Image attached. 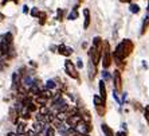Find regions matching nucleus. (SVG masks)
I'll list each match as a JSON object with an SVG mask.
<instances>
[{
	"label": "nucleus",
	"instance_id": "obj_1",
	"mask_svg": "<svg viewBox=\"0 0 149 136\" xmlns=\"http://www.w3.org/2000/svg\"><path fill=\"white\" fill-rule=\"evenodd\" d=\"M133 50H134V43L130 39H122L121 42L118 43L114 53H113V58H114L116 63H117L118 66L122 65L124 60H126L132 54Z\"/></svg>",
	"mask_w": 149,
	"mask_h": 136
},
{
	"label": "nucleus",
	"instance_id": "obj_2",
	"mask_svg": "<svg viewBox=\"0 0 149 136\" xmlns=\"http://www.w3.org/2000/svg\"><path fill=\"white\" fill-rule=\"evenodd\" d=\"M102 51H104V41L100 36H95L93 39V46L89 50V58L90 62H93L95 66L98 65L101 60H102Z\"/></svg>",
	"mask_w": 149,
	"mask_h": 136
},
{
	"label": "nucleus",
	"instance_id": "obj_3",
	"mask_svg": "<svg viewBox=\"0 0 149 136\" xmlns=\"http://www.w3.org/2000/svg\"><path fill=\"white\" fill-rule=\"evenodd\" d=\"M111 65V51L109 42L104 41V51H102V66L104 69H108Z\"/></svg>",
	"mask_w": 149,
	"mask_h": 136
},
{
	"label": "nucleus",
	"instance_id": "obj_4",
	"mask_svg": "<svg viewBox=\"0 0 149 136\" xmlns=\"http://www.w3.org/2000/svg\"><path fill=\"white\" fill-rule=\"evenodd\" d=\"M65 70H66L67 76H70L71 78L74 80H79V74H78V70H77L75 65L70 60H66L65 61Z\"/></svg>",
	"mask_w": 149,
	"mask_h": 136
},
{
	"label": "nucleus",
	"instance_id": "obj_5",
	"mask_svg": "<svg viewBox=\"0 0 149 136\" xmlns=\"http://www.w3.org/2000/svg\"><path fill=\"white\" fill-rule=\"evenodd\" d=\"M74 129H75V132L78 133V135H89V132L91 131V127H90L89 123H86L85 120H82V121H81Z\"/></svg>",
	"mask_w": 149,
	"mask_h": 136
},
{
	"label": "nucleus",
	"instance_id": "obj_6",
	"mask_svg": "<svg viewBox=\"0 0 149 136\" xmlns=\"http://www.w3.org/2000/svg\"><path fill=\"white\" fill-rule=\"evenodd\" d=\"M93 101H94V105H95V109H97L98 115L104 116L105 115V101L100 97V96H97V94L93 97Z\"/></svg>",
	"mask_w": 149,
	"mask_h": 136
},
{
	"label": "nucleus",
	"instance_id": "obj_7",
	"mask_svg": "<svg viewBox=\"0 0 149 136\" xmlns=\"http://www.w3.org/2000/svg\"><path fill=\"white\" fill-rule=\"evenodd\" d=\"M113 81H114V90L116 92H121V89H122V77H121V72H120V70H116L114 72Z\"/></svg>",
	"mask_w": 149,
	"mask_h": 136
},
{
	"label": "nucleus",
	"instance_id": "obj_8",
	"mask_svg": "<svg viewBox=\"0 0 149 136\" xmlns=\"http://www.w3.org/2000/svg\"><path fill=\"white\" fill-rule=\"evenodd\" d=\"M82 120H83V117L79 115V113H78V115H71V116H69V119L66 120V123L69 124L70 127H71V128H75V127L78 125V124H79Z\"/></svg>",
	"mask_w": 149,
	"mask_h": 136
},
{
	"label": "nucleus",
	"instance_id": "obj_9",
	"mask_svg": "<svg viewBox=\"0 0 149 136\" xmlns=\"http://www.w3.org/2000/svg\"><path fill=\"white\" fill-rule=\"evenodd\" d=\"M58 53L61 54V55L70 57L74 53V50L71 49V47H67V46H65V45H59L58 46Z\"/></svg>",
	"mask_w": 149,
	"mask_h": 136
},
{
	"label": "nucleus",
	"instance_id": "obj_10",
	"mask_svg": "<svg viewBox=\"0 0 149 136\" xmlns=\"http://www.w3.org/2000/svg\"><path fill=\"white\" fill-rule=\"evenodd\" d=\"M19 86H20V73L15 72L12 74V88L14 89H19Z\"/></svg>",
	"mask_w": 149,
	"mask_h": 136
},
{
	"label": "nucleus",
	"instance_id": "obj_11",
	"mask_svg": "<svg viewBox=\"0 0 149 136\" xmlns=\"http://www.w3.org/2000/svg\"><path fill=\"white\" fill-rule=\"evenodd\" d=\"M83 16H85L83 28H85V30H87V28H89V26H90V11H89V8H85V10H83Z\"/></svg>",
	"mask_w": 149,
	"mask_h": 136
},
{
	"label": "nucleus",
	"instance_id": "obj_12",
	"mask_svg": "<svg viewBox=\"0 0 149 136\" xmlns=\"http://www.w3.org/2000/svg\"><path fill=\"white\" fill-rule=\"evenodd\" d=\"M98 86H100V97L102 98L105 102H106V86H105V81L101 80Z\"/></svg>",
	"mask_w": 149,
	"mask_h": 136
},
{
	"label": "nucleus",
	"instance_id": "obj_13",
	"mask_svg": "<svg viewBox=\"0 0 149 136\" xmlns=\"http://www.w3.org/2000/svg\"><path fill=\"white\" fill-rule=\"evenodd\" d=\"M1 41L4 43H7L8 46H12V42H14V35L11 34V32H7V34H4L1 36Z\"/></svg>",
	"mask_w": 149,
	"mask_h": 136
},
{
	"label": "nucleus",
	"instance_id": "obj_14",
	"mask_svg": "<svg viewBox=\"0 0 149 136\" xmlns=\"http://www.w3.org/2000/svg\"><path fill=\"white\" fill-rule=\"evenodd\" d=\"M28 92H30L31 94H35V96H36V94H39V96H40L42 92H40V88H39V82H38V81H35V84L32 85L30 89H28Z\"/></svg>",
	"mask_w": 149,
	"mask_h": 136
},
{
	"label": "nucleus",
	"instance_id": "obj_15",
	"mask_svg": "<svg viewBox=\"0 0 149 136\" xmlns=\"http://www.w3.org/2000/svg\"><path fill=\"white\" fill-rule=\"evenodd\" d=\"M45 124H46V123H43V121H36L34 125H32V127H34V131H35V132H39V133L43 132V131L46 129L45 128Z\"/></svg>",
	"mask_w": 149,
	"mask_h": 136
},
{
	"label": "nucleus",
	"instance_id": "obj_16",
	"mask_svg": "<svg viewBox=\"0 0 149 136\" xmlns=\"http://www.w3.org/2000/svg\"><path fill=\"white\" fill-rule=\"evenodd\" d=\"M149 27V12L145 15V18H144V22H142V28H141V35H144L146 32V30H148Z\"/></svg>",
	"mask_w": 149,
	"mask_h": 136
},
{
	"label": "nucleus",
	"instance_id": "obj_17",
	"mask_svg": "<svg viewBox=\"0 0 149 136\" xmlns=\"http://www.w3.org/2000/svg\"><path fill=\"white\" fill-rule=\"evenodd\" d=\"M78 16H79V12H78V6H75V7L71 10V12H70L69 15V20H75V19H78Z\"/></svg>",
	"mask_w": 149,
	"mask_h": 136
},
{
	"label": "nucleus",
	"instance_id": "obj_18",
	"mask_svg": "<svg viewBox=\"0 0 149 136\" xmlns=\"http://www.w3.org/2000/svg\"><path fill=\"white\" fill-rule=\"evenodd\" d=\"M95 73H97L95 65L93 62H90V65H89V77H90V80H93L94 77H95Z\"/></svg>",
	"mask_w": 149,
	"mask_h": 136
},
{
	"label": "nucleus",
	"instance_id": "obj_19",
	"mask_svg": "<svg viewBox=\"0 0 149 136\" xmlns=\"http://www.w3.org/2000/svg\"><path fill=\"white\" fill-rule=\"evenodd\" d=\"M46 20H47V12L40 11V14H39V25L45 26L46 25Z\"/></svg>",
	"mask_w": 149,
	"mask_h": 136
},
{
	"label": "nucleus",
	"instance_id": "obj_20",
	"mask_svg": "<svg viewBox=\"0 0 149 136\" xmlns=\"http://www.w3.org/2000/svg\"><path fill=\"white\" fill-rule=\"evenodd\" d=\"M17 135H26L27 133V129H26V124L24 123H20L17 124Z\"/></svg>",
	"mask_w": 149,
	"mask_h": 136
},
{
	"label": "nucleus",
	"instance_id": "obj_21",
	"mask_svg": "<svg viewBox=\"0 0 149 136\" xmlns=\"http://www.w3.org/2000/svg\"><path fill=\"white\" fill-rule=\"evenodd\" d=\"M47 101H49V98H46V97H42V96L36 97V104H39V107H46Z\"/></svg>",
	"mask_w": 149,
	"mask_h": 136
},
{
	"label": "nucleus",
	"instance_id": "obj_22",
	"mask_svg": "<svg viewBox=\"0 0 149 136\" xmlns=\"http://www.w3.org/2000/svg\"><path fill=\"white\" fill-rule=\"evenodd\" d=\"M101 127H102V131H104V133H105V135H106V136H114V133H113V131H111V129L109 128V127L106 125V124H102V125H101Z\"/></svg>",
	"mask_w": 149,
	"mask_h": 136
},
{
	"label": "nucleus",
	"instance_id": "obj_23",
	"mask_svg": "<svg viewBox=\"0 0 149 136\" xmlns=\"http://www.w3.org/2000/svg\"><path fill=\"white\" fill-rule=\"evenodd\" d=\"M129 10H130L132 14H139L140 12V7L137 6V4H134V3H132L130 6H129Z\"/></svg>",
	"mask_w": 149,
	"mask_h": 136
},
{
	"label": "nucleus",
	"instance_id": "obj_24",
	"mask_svg": "<svg viewBox=\"0 0 149 136\" xmlns=\"http://www.w3.org/2000/svg\"><path fill=\"white\" fill-rule=\"evenodd\" d=\"M46 136H55V129L54 127H46Z\"/></svg>",
	"mask_w": 149,
	"mask_h": 136
},
{
	"label": "nucleus",
	"instance_id": "obj_25",
	"mask_svg": "<svg viewBox=\"0 0 149 136\" xmlns=\"http://www.w3.org/2000/svg\"><path fill=\"white\" fill-rule=\"evenodd\" d=\"M63 14H65V11L58 8V11H56V20H63Z\"/></svg>",
	"mask_w": 149,
	"mask_h": 136
},
{
	"label": "nucleus",
	"instance_id": "obj_26",
	"mask_svg": "<svg viewBox=\"0 0 149 136\" xmlns=\"http://www.w3.org/2000/svg\"><path fill=\"white\" fill-rule=\"evenodd\" d=\"M31 16H34V18H39V14H40V11H39V8H36V7H34L31 10Z\"/></svg>",
	"mask_w": 149,
	"mask_h": 136
},
{
	"label": "nucleus",
	"instance_id": "obj_27",
	"mask_svg": "<svg viewBox=\"0 0 149 136\" xmlns=\"http://www.w3.org/2000/svg\"><path fill=\"white\" fill-rule=\"evenodd\" d=\"M42 97H46V98H51L52 97V92L51 90H45V92H42L40 93Z\"/></svg>",
	"mask_w": 149,
	"mask_h": 136
},
{
	"label": "nucleus",
	"instance_id": "obj_28",
	"mask_svg": "<svg viewBox=\"0 0 149 136\" xmlns=\"http://www.w3.org/2000/svg\"><path fill=\"white\" fill-rule=\"evenodd\" d=\"M39 113H40V115H43V116H46V115H49V113H50V109L47 108V107H42V108L39 109Z\"/></svg>",
	"mask_w": 149,
	"mask_h": 136
},
{
	"label": "nucleus",
	"instance_id": "obj_29",
	"mask_svg": "<svg viewBox=\"0 0 149 136\" xmlns=\"http://www.w3.org/2000/svg\"><path fill=\"white\" fill-rule=\"evenodd\" d=\"M55 86L56 85H55V82H54L52 80H49L47 82H46V88H47V89H54Z\"/></svg>",
	"mask_w": 149,
	"mask_h": 136
},
{
	"label": "nucleus",
	"instance_id": "obj_30",
	"mask_svg": "<svg viewBox=\"0 0 149 136\" xmlns=\"http://www.w3.org/2000/svg\"><path fill=\"white\" fill-rule=\"evenodd\" d=\"M102 77H104V80H109V78H110V74H109L108 72L105 70L104 73H102Z\"/></svg>",
	"mask_w": 149,
	"mask_h": 136
},
{
	"label": "nucleus",
	"instance_id": "obj_31",
	"mask_svg": "<svg viewBox=\"0 0 149 136\" xmlns=\"http://www.w3.org/2000/svg\"><path fill=\"white\" fill-rule=\"evenodd\" d=\"M77 67H78V69H82V67H83L82 60H78V61H77Z\"/></svg>",
	"mask_w": 149,
	"mask_h": 136
},
{
	"label": "nucleus",
	"instance_id": "obj_32",
	"mask_svg": "<svg viewBox=\"0 0 149 136\" xmlns=\"http://www.w3.org/2000/svg\"><path fill=\"white\" fill-rule=\"evenodd\" d=\"M26 136H36V132H35V131H27Z\"/></svg>",
	"mask_w": 149,
	"mask_h": 136
},
{
	"label": "nucleus",
	"instance_id": "obj_33",
	"mask_svg": "<svg viewBox=\"0 0 149 136\" xmlns=\"http://www.w3.org/2000/svg\"><path fill=\"white\" fill-rule=\"evenodd\" d=\"M6 65H7V62H4L3 60H0V70H3Z\"/></svg>",
	"mask_w": 149,
	"mask_h": 136
},
{
	"label": "nucleus",
	"instance_id": "obj_34",
	"mask_svg": "<svg viewBox=\"0 0 149 136\" xmlns=\"http://www.w3.org/2000/svg\"><path fill=\"white\" fill-rule=\"evenodd\" d=\"M28 10H30L28 6H24V7H23V14H28Z\"/></svg>",
	"mask_w": 149,
	"mask_h": 136
},
{
	"label": "nucleus",
	"instance_id": "obj_35",
	"mask_svg": "<svg viewBox=\"0 0 149 136\" xmlns=\"http://www.w3.org/2000/svg\"><path fill=\"white\" fill-rule=\"evenodd\" d=\"M120 1H121V3H130V4H132L133 0H120Z\"/></svg>",
	"mask_w": 149,
	"mask_h": 136
},
{
	"label": "nucleus",
	"instance_id": "obj_36",
	"mask_svg": "<svg viewBox=\"0 0 149 136\" xmlns=\"http://www.w3.org/2000/svg\"><path fill=\"white\" fill-rule=\"evenodd\" d=\"M7 136H19L17 133H14V132H10V133H7Z\"/></svg>",
	"mask_w": 149,
	"mask_h": 136
},
{
	"label": "nucleus",
	"instance_id": "obj_37",
	"mask_svg": "<svg viewBox=\"0 0 149 136\" xmlns=\"http://www.w3.org/2000/svg\"><path fill=\"white\" fill-rule=\"evenodd\" d=\"M4 18H6V16H4V15L1 14V12H0V22H3V20H4Z\"/></svg>",
	"mask_w": 149,
	"mask_h": 136
},
{
	"label": "nucleus",
	"instance_id": "obj_38",
	"mask_svg": "<svg viewBox=\"0 0 149 136\" xmlns=\"http://www.w3.org/2000/svg\"><path fill=\"white\" fill-rule=\"evenodd\" d=\"M12 1H14V3H16V4L19 3V0H12Z\"/></svg>",
	"mask_w": 149,
	"mask_h": 136
},
{
	"label": "nucleus",
	"instance_id": "obj_39",
	"mask_svg": "<svg viewBox=\"0 0 149 136\" xmlns=\"http://www.w3.org/2000/svg\"><path fill=\"white\" fill-rule=\"evenodd\" d=\"M83 1H85V0H78V3H79V4H81V3H83Z\"/></svg>",
	"mask_w": 149,
	"mask_h": 136
},
{
	"label": "nucleus",
	"instance_id": "obj_40",
	"mask_svg": "<svg viewBox=\"0 0 149 136\" xmlns=\"http://www.w3.org/2000/svg\"><path fill=\"white\" fill-rule=\"evenodd\" d=\"M0 50H1V41H0Z\"/></svg>",
	"mask_w": 149,
	"mask_h": 136
},
{
	"label": "nucleus",
	"instance_id": "obj_41",
	"mask_svg": "<svg viewBox=\"0 0 149 136\" xmlns=\"http://www.w3.org/2000/svg\"><path fill=\"white\" fill-rule=\"evenodd\" d=\"M148 12H149V4H148Z\"/></svg>",
	"mask_w": 149,
	"mask_h": 136
}]
</instances>
